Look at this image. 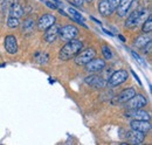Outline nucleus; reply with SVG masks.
I'll return each mask as SVG.
<instances>
[{
    "mask_svg": "<svg viewBox=\"0 0 152 145\" xmlns=\"http://www.w3.org/2000/svg\"><path fill=\"white\" fill-rule=\"evenodd\" d=\"M83 48V43L82 41L80 40H76V39H73V40H69L67 41V43L61 48L60 53H58V59L62 60V61H68L73 57H75L77 53L80 51H82Z\"/></svg>",
    "mask_w": 152,
    "mask_h": 145,
    "instance_id": "nucleus-1",
    "label": "nucleus"
},
{
    "mask_svg": "<svg viewBox=\"0 0 152 145\" xmlns=\"http://www.w3.org/2000/svg\"><path fill=\"white\" fill-rule=\"evenodd\" d=\"M148 18V11L144 8H139L133 11L132 13L128 17V19L125 20V27L126 28H133L137 27L138 25L143 23Z\"/></svg>",
    "mask_w": 152,
    "mask_h": 145,
    "instance_id": "nucleus-2",
    "label": "nucleus"
},
{
    "mask_svg": "<svg viewBox=\"0 0 152 145\" xmlns=\"http://www.w3.org/2000/svg\"><path fill=\"white\" fill-rule=\"evenodd\" d=\"M118 2L119 0H101L98 4V12L104 17H109L116 11Z\"/></svg>",
    "mask_w": 152,
    "mask_h": 145,
    "instance_id": "nucleus-3",
    "label": "nucleus"
},
{
    "mask_svg": "<svg viewBox=\"0 0 152 145\" xmlns=\"http://www.w3.org/2000/svg\"><path fill=\"white\" fill-rule=\"evenodd\" d=\"M96 51L94 48H87L84 51H80L75 56V63L78 66H84L90 60L95 59Z\"/></svg>",
    "mask_w": 152,
    "mask_h": 145,
    "instance_id": "nucleus-4",
    "label": "nucleus"
},
{
    "mask_svg": "<svg viewBox=\"0 0 152 145\" xmlns=\"http://www.w3.org/2000/svg\"><path fill=\"white\" fill-rule=\"evenodd\" d=\"M77 35H78V29L73 25H68L58 29V36L63 41H69V40L76 39Z\"/></svg>",
    "mask_w": 152,
    "mask_h": 145,
    "instance_id": "nucleus-5",
    "label": "nucleus"
},
{
    "mask_svg": "<svg viewBox=\"0 0 152 145\" xmlns=\"http://www.w3.org/2000/svg\"><path fill=\"white\" fill-rule=\"evenodd\" d=\"M128 77H129V74H128L126 70H124V69L117 70V72H115L114 74L110 76L108 84H109L110 87H117V86H121V84H123V83L128 80Z\"/></svg>",
    "mask_w": 152,
    "mask_h": 145,
    "instance_id": "nucleus-6",
    "label": "nucleus"
},
{
    "mask_svg": "<svg viewBox=\"0 0 152 145\" xmlns=\"http://www.w3.org/2000/svg\"><path fill=\"white\" fill-rule=\"evenodd\" d=\"M148 103V100L144 95H134L132 98H130L126 102V109L128 110H132V109H142L145 107Z\"/></svg>",
    "mask_w": 152,
    "mask_h": 145,
    "instance_id": "nucleus-7",
    "label": "nucleus"
},
{
    "mask_svg": "<svg viewBox=\"0 0 152 145\" xmlns=\"http://www.w3.org/2000/svg\"><path fill=\"white\" fill-rule=\"evenodd\" d=\"M84 66H86V70L89 72V74H94V72H101V70L104 69L105 61L104 60H101V59H93L88 63H86Z\"/></svg>",
    "mask_w": 152,
    "mask_h": 145,
    "instance_id": "nucleus-8",
    "label": "nucleus"
},
{
    "mask_svg": "<svg viewBox=\"0 0 152 145\" xmlns=\"http://www.w3.org/2000/svg\"><path fill=\"white\" fill-rule=\"evenodd\" d=\"M55 21H56V18H55V15H53V14H49V13H47V14H43V15H41L38 20V29L39 31H45V29H47L49 26H52L53 23H55Z\"/></svg>",
    "mask_w": 152,
    "mask_h": 145,
    "instance_id": "nucleus-9",
    "label": "nucleus"
},
{
    "mask_svg": "<svg viewBox=\"0 0 152 145\" xmlns=\"http://www.w3.org/2000/svg\"><path fill=\"white\" fill-rule=\"evenodd\" d=\"M125 138H126V141H128L129 143H131V144H140V143H143L144 139H145V133L131 129L130 131L126 132Z\"/></svg>",
    "mask_w": 152,
    "mask_h": 145,
    "instance_id": "nucleus-10",
    "label": "nucleus"
},
{
    "mask_svg": "<svg viewBox=\"0 0 152 145\" xmlns=\"http://www.w3.org/2000/svg\"><path fill=\"white\" fill-rule=\"evenodd\" d=\"M58 29H60V27L57 26L56 23H53L47 29H45V35H43L45 41L48 42V43H53L56 40L57 36H58Z\"/></svg>",
    "mask_w": 152,
    "mask_h": 145,
    "instance_id": "nucleus-11",
    "label": "nucleus"
},
{
    "mask_svg": "<svg viewBox=\"0 0 152 145\" xmlns=\"http://www.w3.org/2000/svg\"><path fill=\"white\" fill-rule=\"evenodd\" d=\"M130 127L133 130H137V131H140V132H149L151 130V124L149 121H143V119H133L130 123Z\"/></svg>",
    "mask_w": 152,
    "mask_h": 145,
    "instance_id": "nucleus-12",
    "label": "nucleus"
},
{
    "mask_svg": "<svg viewBox=\"0 0 152 145\" xmlns=\"http://www.w3.org/2000/svg\"><path fill=\"white\" fill-rule=\"evenodd\" d=\"M126 117H130L132 119H143V121H150V114L144 111V110H140V109H132V110H129L126 114H125Z\"/></svg>",
    "mask_w": 152,
    "mask_h": 145,
    "instance_id": "nucleus-13",
    "label": "nucleus"
},
{
    "mask_svg": "<svg viewBox=\"0 0 152 145\" xmlns=\"http://www.w3.org/2000/svg\"><path fill=\"white\" fill-rule=\"evenodd\" d=\"M5 49L8 54H15L18 52V41L15 36L7 35L5 37Z\"/></svg>",
    "mask_w": 152,
    "mask_h": 145,
    "instance_id": "nucleus-14",
    "label": "nucleus"
},
{
    "mask_svg": "<svg viewBox=\"0 0 152 145\" xmlns=\"http://www.w3.org/2000/svg\"><path fill=\"white\" fill-rule=\"evenodd\" d=\"M132 2H133V0H119V2H118V5H117V8H116L117 14H118L121 18L126 17V14H128L130 7L132 6Z\"/></svg>",
    "mask_w": 152,
    "mask_h": 145,
    "instance_id": "nucleus-15",
    "label": "nucleus"
},
{
    "mask_svg": "<svg viewBox=\"0 0 152 145\" xmlns=\"http://www.w3.org/2000/svg\"><path fill=\"white\" fill-rule=\"evenodd\" d=\"M84 81H86V83H87L88 86L94 87V88H97V89L103 88V87L105 86L104 80H103L101 76H97V75H90V76L86 77Z\"/></svg>",
    "mask_w": 152,
    "mask_h": 145,
    "instance_id": "nucleus-16",
    "label": "nucleus"
},
{
    "mask_svg": "<svg viewBox=\"0 0 152 145\" xmlns=\"http://www.w3.org/2000/svg\"><path fill=\"white\" fill-rule=\"evenodd\" d=\"M134 95H136V90L133 88H126V89L121 91V94L116 97V102L117 103H126Z\"/></svg>",
    "mask_w": 152,
    "mask_h": 145,
    "instance_id": "nucleus-17",
    "label": "nucleus"
},
{
    "mask_svg": "<svg viewBox=\"0 0 152 145\" xmlns=\"http://www.w3.org/2000/svg\"><path fill=\"white\" fill-rule=\"evenodd\" d=\"M23 15V8L22 6L18 2H13L12 6L10 7V17H14V18H21Z\"/></svg>",
    "mask_w": 152,
    "mask_h": 145,
    "instance_id": "nucleus-18",
    "label": "nucleus"
},
{
    "mask_svg": "<svg viewBox=\"0 0 152 145\" xmlns=\"http://www.w3.org/2000/svg\"><path fill=\"white\" fill-rule=\"evenodd\" d=\"M33 61L37 64H46V63L49 62V55L47 54L46 52H37L34 54Z\"/></svg>",
    "mask_w": 152,
    "mask_h": 145,
    "instance_id": "nucleus-19",
    "label": "nucleus"
},
{
    "mask_svg": "<svg viewBox=\"0 0 152 145\" xmlns=\"http://www.w3.org/2000/svg\"><path fill=\"white\" fill-rule=\"evenodd\" d=\"M151 41V35L148 33V35H146V33L144 34V35H140L138 36L136 40H134V47H137V48H143V47H145L149 42Z\"/></svg>",
    "mask_w": 152,
    "mask_h": 145,
    "instance_id": "nucleus-20",
    "label": "nucleus"
},
{
    "mask_svg": "<svg viewBox=\"0 0 152 145\" xmlns=\"http://www.w3.org/2000/svg\"><path fill=\"white\" fill-rule=\"evenodd\" d=\"M35 27V21L33 19H26L22 23V32L23 33H31Z\"/></svg>",
    "mask_w": 152,
    "mask_h": 145,
    "instance_id": "nucleus-21",
    "label": "nucleus"
},
{
    "mask_svg": "<svg viewBox=\"0 0 152 145\" xmlns=\"http://www.w3.org/2000/svg\"><path fill=\"white\" fill-rule=\"evenodd\" d=\"M68 13H69V17H72V18L76 20L77 22H81L84 27H87L86 25H84V22H83V17L80 14V12H77L75 8H73V7H69L68 8Z\"/></svg>",
    "mask_w": 152,
    "mask_h": 145,
    "instance_id": "nucleus-22",
    "label": "nucleus"
},
{
    "mask_svg": "<svg viewBox=\"0 0 152 145\" xmlns=\"http://www.w3.org/2000/svg\"><path fill=\"white\" fill-rule=\"evenodd\" d=\"M142 31H143L144 33H146V34H148V33H151V31H152V18L151 17H149V18L143 22Z\"/></svg>",
    "mask_w": 152,
    "mask_h": 145,
    "instance_id": "nucleus-23",
    "label": "nucleus"
},
{
    "mask_svg": "<svg viewBox=\"0 0 152 145\" xmlns=\"http://www.w3.org/2000/svg\"><path fill=\"white\" fill-rule=\"evenodd\" d=\"M19 19L14 18V17H10L7 19V27L8 28H17L19 27Z\"/></svg>",
    "mask_w": 152,
    "mask_h": 145,
    "instance_id": "nucleus-24",
    "label": "nucleus"
},
{
    "mask_svg": "<svg viewBox=\"0 0 152 145\" xmlns=\"http://www.w3.org/2000/svg\"><path fill=\"white\" fill-rule=\"evenodd\" d=\"M102 55L104 56L105 60H111L113 59V52L108 46H102Z\"/></svg>",
    "mask_w": 152,
    "mask_h": 145,
    "instance_id": "nucleus-25",
    "label": "nucleus"
},
{
    "mask_svg": "<svg viewBox=\"0 0 152 145\" xmlns=\"http://www.w3.org/2000/svg\"><path fill=\"white\" fill-rule=\"evenodd\" d=\"M13 2H14V0H2V4H1L2 10H4V11L10 10V7L12 6V4H13Z\"/></svg>",
    "mask_w": 152,
    "mask_h": 145,
    "instance_id": "nucleus-26",
    "label": "nucleus"
},
{
    "mask_svg": "<svg viewBox=\"0 0 152 145\" xmlns=\"http://www.w3.org/2000/svg\"><path fill=\"white\" fill-rule=\"evenodd\" d=\"M146 46H148V48H146V47H143V48H144V54H150V53H151V46H152L151 41H150Z\"/></svg>",
    "mask_w": 152,
    "mask_h": 145,
    "instance_id": "nucleus-27",
    "label": "nucleus"
},
{
    "mask_svg": "<svg viewBox=\"0 0 152 145\" xmlns=\"http://www.w3.org/2000/svg\"><path fill=\"white\" fill-rule=\"evenodd\" d=\"M45 4L49 7V8H52V10H56L57 8V6L54 4V2H50V1H45Z\"/></svg>",
    "mask_w": 152,
    "mask_h": 145,
    "instance_id": "nucleus-28",
    "label": "nucleus"
},
{
    "mask_svg": "<svg viewBox=\"0 0 152 145\" xmlns=\"http://www.w3.org/2000/svg\"><path fill=\"white\" fill-rule=\"evenodd\" d=\"M74 2H75V4H76V5H77V6H80V7H81V6L83 5V2H84V0H74Z\"/></svg>",
    "mask_w": 152,
    "mask_h": 145,
    "instance_id": "nucleus-29",
    "label": "nucleus"
},
{
    "mask_svg": "<svg viewBox=\"0 0 152 145\" xmlns=\"http://www.w3.org/2000/svg\"><path fill=\"white\" fill-rule=\"evenodd\" d=\"M103 31H104V32H105V33H107V34H109V35H113V34H111V33H110V32H109V31H107V29H104V28H103Z\"/></svg>",
    "mask_w": 152,
    "mask_h": 145,
    "instance_id": "nucleus-30",
    "label": "nucleus"
},
{
    "mask_svg": "<svg viewBox=\"0 0 152 145\" xmlns=\"http://www.w3.org/2000/svg\"><path fill=\"white\" fill-rule=\"evenodd\" d=\"M86 1H88V2H90V1H93V0H86Z\"/></svg>",
    "mask_w": 152,
    "mask_h": 145,
    "instance_id": "nucleus-31",
    "label": "nucleus"
}]
</instances>
